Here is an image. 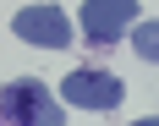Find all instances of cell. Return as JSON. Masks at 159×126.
Wrapping results in <instances>:
<instances>
[{
    "label": "cell",
    "mask_w": 159,
    "mask_h": 126,
    "mask_svg": "<svg viewBox=\"0 0 159 126\" xmlns=\"http://www.w3.org/2000/svg\"><path fill=\"white\" fill-rule=\"evenodd\" d=\"M0 115L16 126H61V104L49 93L39 77H22V82H6V93H0Z\"/></svg>",
    "instance_id": "obj_1"
},
{
    "label": "cell",
    "mask_w": 159,
    "mask_h": 126,
    "mask_svg": "<svg viewBox=\"0 0 159 126\" xmlns=\"http://www.w3.org/2000/svg\"><path fill=\"white\" fill-rule=\"evenodd\" d=\"M11 33L33 49H66L71 44V16L61 6H22L11 16Z\"/></svg>",
    "instance_id": "obj_2"
},
{
    "label": "cell",
    "mask_w": 159,
    "mask_h": 126,
    "mask_svg": "<svg viewBox=\"0 0 159 126\" xmlns=\"http://www.w3.org/2000/svg\"><path fill=\"white\" fill-rule=\"evenodd\" d=\"M121 93H126L121 77H115V71H93V66H82V71H71V77L61 82V99L71 110H115Z\"/></svg>",
    "instance_id": "obj_3"
},
{
    "label": "cell",
    "mask_w": 159,
    "mask_h": 126,
    "mask_svg": "<svg viewBox=\"0 0 159 126\" xmlns=\"http://www.w3.org/2000/svg\"><path fill=\"white\" fill-rule=\"evenodd\" d=\"M77 22H82V33H88V44H115V38H126L132 22H137V0H88Z\"/></svg>",
    "instance_id": "obj_4"
},
{
    "label": "cell",
    "mask_w": 159,
    "mask_h": 126,
    "mask_svg": "<svg viewBox=\"0 0 159 126\" xmlns=\"http://www.w3.org/2000/svg\"><path fill=\"white\" fill-rule=\"evenodd\" d=\"M132 49H137L143 61L159 66V16H154V22H132Z\"/></svg>",
    "instance_id": "obj_5"
}]
</instances>
